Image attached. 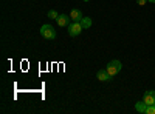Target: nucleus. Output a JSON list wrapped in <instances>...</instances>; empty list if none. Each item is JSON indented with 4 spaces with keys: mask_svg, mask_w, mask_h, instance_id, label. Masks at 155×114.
I'll return each instance as SVG.
<instances>
[{
    "mask_svg": "<svg viewBox=\"0 0 155 114\" xmlns=\"http://www.w3.org/2000/svg\"><path fill=\"white\" fill-rule=\"evenodd\" d=\"M41 35L47 40H54L56 39V29L51 25H42L41 26Z\"/></svg>",
    "mask_w": 155,
    "mask_h": 114,
    "instance_id": "nucleus-1",
    "label": "nucleus"
},
{
    "mask_svg": "<svg viewBox=\"0 0 155 114\" xmlns=\"http://www.w3.org/2000/svg\"><path fill=\"white\" fill-rule=\"evenodd\" d=\"M48 17H50V19H58V12H56L54 9H50V11H48Z\"/></svg>",
    "mask_w": 155,
    "mask_h": 114,
    "instance_id": "nucleus-11",
    "label": "nucleus"
},
{
    "mask_svg": "<svg viewBox=\"0 0 155 114\" xmlns=\"http://www.w3.org/2000/svg\"><path fill=\"white\" fill-rule=\"evenodd\" d=\"M70 19H71V22H81V20L84 19V14H82L79 9H71Z\"/></svg>",
    "mask_w": 155,
    "mask_h": 114,
    "instance_id": "nucleus-6",
    "label": "nucleus"
},
{
    "mask_svg": "<svg viewBox=\"0 0 155 114\" xmlns=\"http://www.w3.org/2000/svg\"><path fill=\"white\" fill-rule=\"evenodd\" d=\"M70 20H71V19H70V16H67V14H59L58 19H56V22H58L59 26H68Z\"/></svg>",
    "mask_w": 155,
    "mask_h": 114,
    "instance_id": "nucleus-5",
    "label": "nucleus"
},
{
    "mask_svg": "<svg viewBox=\"0 0 155 114\" xmlns=\"http://www.w3.org/2000/svg\"><path fill=\"white\" fill-rule=\"evenodd\" d=\"M135 109H137V112H143V114H146L147 105H146L144 100H143V102H137V103H135Z\"/></svg>",
    "mask_w": 155,
    "mask_h": 114,
    "instance_id": "nucleus-8",
    "label": "nucleus"
},
{
    "mask_svg": "<svg viewBox=\"0 0 155 114\" xmlns=\"http://www.w3.org/2000/svg\"><path fill=\"white\" fill-rule=\"evenodd\" d=\"M143 100L146 102V105H153V103H155V91H153V90L146 91V93H144Z\"/></svg>",
    "mask_w": 155,
    "mask_h": 114,
    "instance_id": "nucleus-4",
    "label": "nucleus"
},
{
    "mask_svg": "<svg viewBox=\"0 0 155 114\" xmlns=\"http://www.w3.org/2000/svg\"><path fill=\"white\" fill-rule=\"evenodd\" d=\"M81 25H82L84 29L90 28V26H92V19H90V17H84V19L81 20Z\"/></svg>",
    "mask_w": 155,
    "mask_h": 114,
    "instance_id": "nucleus-9",
    "label": "nucleus"
},
{
    "mask_svg": "<svg viewBox=\"0 0 155 114\" xmlns=\"http://www.w3.org/2000/svg\"><path fill=\"white\" fill-rule=\"evenodd\" d=\"M96 77H98V80H101V82L112 80V77H110L109 72H107V69H99V71H98V74H96Z\"/></svg>",
    "mask_w": 155,
    "mask_h": 114,
    "instance_id": "nucleus-7",
    "label": "nucleus"
},
{
    "mask_svg": "<svg viewBox=\"0 0 155 114\" xmlns=\"http://www.w3.org/2000/svg\"><path fill=\"white\" fill-rule=\"evenodd\" d=\"M121 68H123V63L120 60H112V62H109V65H107L106 69H107L110 77H115V75L121 71Z\"/></svg>",
    "mask_w": 155,
    "mask_h": 114,
    "instance_id": "nucleus-2",
    "label": "nucleus"
},
{
    "mask_svg": "<svg viewBox=\"0 0 155 114\" xmlns=\"http://www.w3.org/2000/svg\"><path fill=\"white\" fill-rule=\"evenodd\" d=\"M68 34L71 35V37H76V35H79L81 32H82V25H81V22H73V23H70L68 25Z\"/></svg>",
    "mask_w": 155,
    "mask_h": 114,
    "instance_id": "nucleus-3",
    "label": "nucleus"
},
{
    "mask_svg": "<svg viewBox=\"0 0 155 114\" xmlns=\"http://www.w3.org/2000/svg\"><path fill=\"white\" fill-rule=\"evenodd\" d=\"M146 2H147V0H137V3H138L140 6H144V5H146Z\"/></svg>",
    "mask_w": 155,
    "mask_h": 114,
    "instance_id": "nucleus-12",
    "label": "nucleus"
},
{
    "mask_svg": "<svg viewBox=\"0 0 155 114\" xmlns=\"http://www.w3.org/2000/svg\"><path fill=\"white\" fill-rule=\"evenodd\" d=\"M146 114H155V103H153V105H147Z\"/></svg>",
    "mask_w": 155,
    "mask_h": 114,
    "instance_id": "nucleus-10",
    "label": "nucleus"
},
{
    "mask_svg": "<svg viewBox=\"0 0 155 114\" xmlns=\"http://www.w3.org/2000/svg\"><path fill=\"white\" fill-rule=\"evenodd\" d=\"M147 2H150V3H155V0H147Z\"/></svg>",
    "mask_w": 155,
    "mask_h": 114,
    "instance_id": "nucleus-13",
    "label": "nucleus"
}]
</instances>
